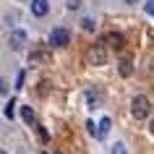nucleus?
<instances>
[{
	"label": "nucleus",
	"mask_w": 154,
	"mask_h": 154,
	"mask_svg": "<svg viewBox=\"0 0 154 154\" xmlns=\"http://www.w3.org/2000/svg\"><path fill=\"white\" fill-rule=\"evenodd\" d=\"M149 112H152V102H149V97H144V94L133 97V102H131V115H133L136 120H146Z\"/></svg>",
	"instance_id": "obj_1"
},
{
	"label": "nucleus",
	"mask_w": 154,
	"mask_h": 154,
	"mask_svg": "<svg viewBox=\"0 0 154 154\" xmlns=\"http://www.w3.org/2000/svg\"><path fill=\"white\" fill-rule=\"evenodd\" d=\"M32 13L37 18L47 16V13H50V0H32Z\"/></svg>",
	"instance_id": "obj_4"
},
{
	"label": "nucleus",
	"mask_w": 154,
	"mask_h": 154,
	"mask_svg": "<svg viewBox=\"0 0 154 154\" xmlns=\"http://www.w3.org/2000/svg\"><path fill=\"white\" fill-rule=\"evenodd\" d=\"M79 5H81V0H65V8L68 11H79Z\"/></svg>",
	"instance_id": "obj_12"
},
{
	"label": "nucleus",
	"mask_w": 154,
	"mask_h": 154,
	"mask_svg": "<svg viewBox=\"0 0 154 154\" xmlns=\"http://www.w3.org/2000/svg\"><path fill=\"white\" fill-rule=\"evenodd\" d=\"M0 154H5V152H3V149H0Z\"/></svg>",
	"instance_id": "obj_21"
},
{
	"label": "nucleus",
	"mask_w": 154,
	"mask_h": 154,
	"mask_svg": "<svg viewBox=\"0 0 154 154\" xmlns=\"http://www.w3.org/2000/svg\"><path fill=\"white\" fill-rule=\"evenodd\" d=\"M81 29H84V32H94V18H84Z\"/></svg>",
	"instance_id": "obj_10"
},
{
	"label": "nucleus",
	"mask_w": 154,
	"mask_h": 154,
	"mask_svg": "<svg viewBox=\"0 0 154 154\" xmlns=\"http://www.w3.org/2000/svg\"><path fill=\"white\" fill-rule=\"evenodd\" d=\"M125 3H131V5H133V3H138V0H125Z\"/></svg>",
	"instance_id": "obj_19"
},
{
	"label": "nucleus",
	"mask_w": 154,
	"mask_h": 154,
	"mask_svg": "<svg viewBox=\"0 0 154 154\" xmlns=\"http://www.w3.org/2000/svg\"><path fill=\"white\" fill-rule=\"evenodd\" d=\"M112 154H128V152H125V146H123V144H115L112 146Z\"/></svg>",
	"instance_id": "obj_13"
},
{
	"label": "nucleus",
	"mask_w": 154,
	"mask_h": 154,
	"mask_svg": "<svg viewBox=\"0 0 154 154\" xmlns=\"http://www.w3.org/2000/svg\"><path fill=\"white\" fill-rule=\"evenodd\" d=\"M42 154H47V152H42Z\"/></svg>",
	"instance_id": "obj_22"
},
{
	"label": "nucleus",
	"mask_w": 154,
	"mask_h": 154,
	"mask_svg": "<svg viewBox=\"0 0 154 154\" xmlns=\"http://www.w3.org/2000/svg\"><path fill=\"white\" fill-rule=\"evenodd\" d=\"M0 91H5V81L3 79H0Z\"/></svg>",
	"instance_id": "obj_18"
},
{
	"label": "nucleus",
	"mask_w": 154,
	"mask_h": 154,
	"mask_svg": "<svg viewBox=\"0 0 154 154\" xmlns=\"http://www.w3.org/2000/svg\"><path fill=\"white\" fill-rule=\"evenodd\" d=\"M24 79H26V76H24V71H18V76H16V86H18V89H21V84H24Z\"/></svg>",
	"instance_id": "obj_16"
},
{
	"label": "nucleus",
	"mask_w": 154,
	"mask_h": 154,
	"mask_svg": "<svg viewBox=\"0 0 154 154\" xmlns=\"http://www.w3.org/2000/svg\"><path fill=\"white\" fill-rule=\"evenodd\" d=\"M152 133H154V120H152Z\"/></svg>",
	"instance_id": "obj_20"
},
{
	"label": "nucleus",
	"mask_w": 154,
	"mask_h": 154,
	"mask_svg": "<svg viewBox=\"0 0 154 154\" xmlns=\"http://www.w3.org/2000/svg\"><path fill=\"white\" fill-rule=\"evenodd\" d=\"M86 131H89V133H94V131H97V125H94L91 120H86Z\"/></svg>",
	"instance_id": "obj_17"
},
{
	"label": "nucleus",
	"mask_w": 154,
	"mask_h": 154,
	"mask_svg": "<svg viewBox=\"0 0 154 154\" xmlns=\"http://www.w3.org/2000/svg\"><path fill=\"white\" fill-rule=\"evenodd\" d=\"M110 125H112V120H110V118H102V120L97 123V131H94V136H97V138H105L107 133H110Z\"/></svg>",
	"instance_id": "obj_6"
},
{
	"label": "nucleus",
	"mask_w": 154,
	"mask_h": 154,
	"mask_svg": "<svg viewBox=\"0 0 154 154\" xmlns=\"http://www.w3.org/2000/svg\"><path fill=\"white\" fill-rule=\"evenodd\" d=\"M105 39L110 42L112 47H120V45H123V34H120V32H112V34H107Z\"/></svg>",
	"instance_id": "obj_9"
},
{
	"label": "nucleus",
	"mask_w": 154,
	"mask_h": 154,
	"mask_svg": "<svg viewBox=\"0 0 154 154\" xmlns=\"http://www.w3.org/2000/svg\"><path fill=\"white\" fill-rule=\"evenodd\" d=\"M146 13H149V16H154V0H146Z\"/></svg>",
	"instance_id": "obj_15"
},
{
	"label": "nucleus",
	"mask_w": 154,
	"mask_h": 154,
	"mask_svg": "<svg viewBox=\"0 0 154 154\" xmlns=\"http://www.w3.org/2000/svg\"><path fill=\"white\" fill-rule=\"evenodd\" d=\"M21 120H24L26 125H37V118H34V112H32V107H26V105H21Z\"/></svg>",
	"instance_id": "obj_7"
},
{
	"label": "nucleus",
	"mask_w": 154,
	"mask_h": 154,
	"mask_svg": "<svg viewBox=\"0 0 154 154\" xmlns=\"http://www.w3.org/2000/svg\"><path fill=\"white\" fill-rule=\"evenodd\" d=\"M13 105H16V102H8V107H5V115H8V118H13V112H16V107H13Z\"/></svg>",
	"instance_id": "obj_14"
},
{
	"label": "nucleus",
	"mask_w": 154,
	"mask_h": 154,
	"mask_svg": "<svg viewBox=\"0 0 154 154\" xmlns=\"http://www.w3.org/2000/svg\"><path fill=\"white\" fill-rule=\"evenodd\" d=\"M118 73H120L123 79L133 73V63H131V57H123V60H120V65H118Z\"/></svg>",
	"instance_id": "obj_8"
},
{
	"label": "nucleus",
	"mask_w": 154,
	"mask_h": 154,
	"mask_svg": "<svg viewBox=\"0 0 154 154\" xmlns=\"http://www.w3.org/2000/svg\"><path fill=\"white\" fill-rule=\"evenodd\" d=\"M86 63H91V65H105V63H107V50L102 47V45H91V47L86 50Z\"/></svg>",
	"instance_id": "obj_2"
},
{
	"label": "nucleus",
	"mask_w": 154,
	"mask_h": 154,
	"mask_svg": "<svg viewBox=\"0 0 154 154\" xmlns=\"http://www.w3.org/2000/svg\"><path fill=\"white\" fill-rule=\"evenodd\" d=\"M39 60H47V52H32V63H39Z\"/></svg>",
	"instance_id": "obj_11"
},
{
	"label": "nucleus",
	"mask_w": 154,
	"mask_h": 154,
	"mask_svg": "<svg viewBox=\"0 0 154 154\" xmlns=\"http://www.w3.org/2000/svg\"><path fill=\"white\" fill-rule=\"evenodd\" d=\"M8 42H11V50H21L26 45V32H13Z\"/></svg>",
	"instance_id": "obj_5"
},
{
	"label": "nucleus",
	"mask_w": 154,
	"mask_h": 154,
	"mask_svg": "<svg viewBox=\"0 0 154 154\" xmlns=\"http://www.w3.org/2000/svg\"><path fill=\"white\" fill-rule=\"evenodd\" d=\"M71 42V34H68V29H63V26H55L52 32H50V45L52 47H65Z\"/></svg>",
	"instance_id": "obj_3"
}]
</instances>
